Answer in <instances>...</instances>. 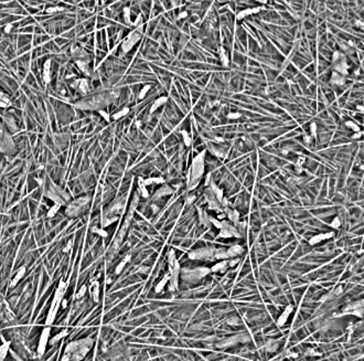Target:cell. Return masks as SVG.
<instances>
[{"mask_svg":"<svg viewBox=\"0 0 364 361\" xmlns=\"http://www.w3.org/2000/svg\"><path fill=\"white\" fill-rule=\"evenodd\" d=\"M93 345L92 338H84L70 342L65 348L61 361H81L83 359Z\"/></svg>","mask_w":364,"mask_h":361,"instance_id":"obj_1","label":"cell"},{"mask_svg":"<svg viewBox=\"0 0 364 361\" xmlns=\"http://www.w3.org/2000/svg\"><path fill=\"white\" fill-rule=\"evenodd\" d=\"M206 150H203L201 153H199L197 157L193 159L192 165L189 168L188 171V190L191 191L194 188H197L200 180L203 177L204 172V155Z\"/></svg>","mask_w":364,"mask_h":361,"instance_id":"obj_2","label":"cell"},{"mask_svg":"<svg viewBox=\"0 0 364 361\" xmlns=\"http://www.w3.org/2000/svg\"><path fill=\"white\" fill-rule=\"evenodd\" d=\"M90 201H91V198L90 197H81L78 199H75V200L69 202L65 209L66 215L72 216V218L80 215L86 209V207L90 203Z\"/></svg>","mask_w":364,"mask_h":361,"instance_id":"obj_3","label":"cell"},{"mask_svg":"<svg viewBox=\"0 0 364 361\" xmlns=\"http://www.w3.org/2000/svg\"><path fill=\"white\" fill-rule=\"evenodd\" d=\"M47 198H50L54 204H58V205H64V204H67L70 202V196L66 193L65 191H63L60 187L55 186L52 183L50 188L47 190L45 192Z\"/></svg>","mask_w":364,"mask_h":361,"instance_id":"obj_4","label":"cell"},{"mask_svg":"<svg viewBox=\"0 0 364 361\" xmlns=\"http://www.w3.org/2000/svg\"><path fill=\"white\" fill-rule=\"evenodd\" d=\"M210 273H211V270L208 267H199V268L186 271V273L182 274V278L186 281H199Z\"/></svg>","mask_w":364,"mask_h":361,"instance_id":"obj_5","label":"cell"},{"mask_svg":"<svg viewBox=\"0 0 364 361\" xmlns=\"http://www.w3.org/2000/svg\"><path fill=\"white\" fill-rule=\"evenodd\" d=\"M141 29H142V26H139L138 29L135 30L134 32H131L130 34H129V36L125 39L124 42L121 43V49H123V52H125V53L129 52L131 50V47H134V45L138 42V40L140 39V37H141V32H140V31H141Z\"/></svg>","mask_w":364,"mask_h":361,"instance_id":"obj_6","label":"cell"},{"mask_svg":"<svg viewBox=\"0 0 364 361\" xmlns=\"http://www.w3.org/2000/svg\"><path fill=\"white\" fill-rule=\"evenodd\" d=\"M214 248H203L189 253V259H214Z\"/></svg>","mask_w":364,"mask_h":361,"instance_id":"obj_7","label":"cell"},{"mask_svg":"<svg viewBox=\"0 0 364 361\" xmlns=\"http://www.w3.org/2000/svg\"><path fill=\"white\" fill-rule=\"evenodd\" d=\"M12 146H13V144L11 142V138L2 128V126L0 125V150L7 153L9 151V149L12 148Z\"/></svg>","mask_w":364,"mask_h":361,"instance_id":"obj_8","label":"cell"},{"mask_svg":"<svg viewBox=\"0 0 364 361\" xmlns=\"http://www.w3.org/2000/svg\"><path fill=\"white\" fill-rule=\"evenodd\" d=\"M50 331H51V328H50V327H45V328L43 329L42 334H41L40 341H39V346H38V354H39L40 357H41V356H43L44 351H45L47 343L49 342Z\"/></svg>","mask_w":364,"mask_h":361,"instance_id":"obj_9","label":"cell"},{"mask_svg":"<svg viewBox=\"0 0 364 361\" xmlns=\"http://www.w3.org/2000/svg\"><path fill=\"white\" fill-rule=\"evenodd\" d=\"M223 212L225 213V215H227L229 221L234 223V225L240 222V213L236 210H233V209H229V207H226V208L223 209Z\"/></svg>","mask_w":364,"mask_h":361,"instance_id":"obj_10","label":"cell"},{"mask_svg":"<svg viewBox=\"0 0 364 361\" xmlns=\"http://www.w3.org/2000/svg\"><path fill=\"white\" fill-rule=\"evenodd\" d=\"M292 309H294V306H292V305H289V306L286 307V309H285L284 311H283V314H281L280 316H279L278 320H277V326H279V327L284 326L285 322L287 321L288 317H289V315L291 314Z\"/></svg>","mask_w":364,"mask_h":361,"instance_id":"obj_11","label":"cell"},{"mask_svg":"<svg viewBox=\"0 0 364 361\" xmlns=\"http://www.w3.org/2000/svg\"><path fill=\"white\" fill-rule=\"evenodd\" d=\"M333 235H334V233H333V232H329V233L318 234V235H316V236H313V237H311V239H310V241H309V244H311V245H314V244H317V243H319V242H321V241L327 240V239H330V237H332V236H333Z\"/></svg>","mask_w":364,"mask_h":361,"instance_id":"obj_12","label":"cell"},{"mask_svg":"<svg viewBox=\"0 0 364 361\" xmlns=\"http://www.w3.org/2000/svg\"><path fill=\"white\" fill-rule=\"evenodd\" d=\"M263 8L262 7H256V8H247V9H245V10L240 11L238 12L236 16V19L237 20H242V19H244L245 17H247L248 15H252V13H256V12H259V11L262 10Z\"/></svg>","mask_w":364,"mask_h":361,"instance_id":"obj_13","label":"cell"},{"mask_svg":"<svg viewBox=\"0 0 364 361\" xmlns=\"http://www.w3.org/2000/svg\"><path fill=\"white\" fill-rule=\"evenodd\" d=\"M90 291H91L92 297L94 299V302H98L99 300V283L98 281H94L90 286Z\"/></svg>","mask_w":364,"mask_h":361,"instance_id":"obj_14","label":"cell"},{"mask_svg":"<svg viewBox=\"0 0 364 361\" xmlns=\"http://www.w3.org/2000/svg\"><path fill=\"white\" fill-rule=\"evenodd\" d=\"M226 252H227L229 259H233V257H236L237 255H240L243 252V248L240 245H234V246H231L229 248H227Z\"/></svg>","mask_w":364,"mask_h":361,"instance_id":"obj_15","label":"cell"},{"mask_svg":"<svg viewBox=\"0 0 364 361\" xmlns=\"http://www.w3.org/2000/svg\"><path fill=\"white\" fill-rule=\"evenodd\" d=\"M50 66H51V61H50V60H47L43 65V81L45 84L50 83V81H51V76H50Z\"/></svg>","mask_w":364,"mask_h":361,"instance_id":"obj_16","label":"cell"},{"mask_svg":"<svg viewBox=\"0 0 364 361\" xmlns=\"http://www.w3.org/2000/svg\"><path fill=\"white\" fill-rule=\"evenodd\" d=\"M227 267H229L227 259H224V261H221L218 264H215L214 266L211 268V272H213V273H215V272H222V273H224Z\"/></svg>","mask_w":364,"mask_h":361,"instance_id":"obj_17","label":"cell"},{"mask_svg":"<svg viewBox=\"0 0 364 361\" xmlns=\"http://www.w3.org/2000/svg\"><path fill=\"white\" fill-rule=\"evenodd\" d=\"M346 77L342 76L341 74L337 73V72H332V76H331V83L335 84V85H343L346 83Z\"/></svg>","mask_w":364,"mask_h":361,"instance_id":"obj_18","label":"cell"},{"mask_svg":"<svg viewBox=\"0 0 364 361\" xmlns=\"http://www.w3.org/2000/svg\"><path fill=\"white\" fill-rule=\"evenodd\" d=\"M167 101H168L167 96H161V97H159L158 99H156V101L153 102L152 106H151V108H150V113H153L155 110H157L161 105L166 104V103H167Z\"/></svg>","mask_w":364,"mask_h":361,"instance_id":"obj_19","label":"cell"},{"mask_svg":"<svg viewBox=\"0 0 364 361\" xmlns=\"http://www.w3.org/2000/svg\"><path fill=\"white\" fill-rule=\"evenodd\" d=\"M26 272H27L26 266H22V267H20V268H19V271H18V273H17V275H16L15 278L12 279V282H11V286H12V287L18 284L19 281H20V279H21V278L23 277L24 275H26Z\"/></svg>","mask_w":364,"mask_h":361,"instance_id":"obj_20","label":"cell"},{"mask_svg":"<svg viewBox=\"0 0 364 361\" xmlns=\"http://www.w3.org/2000/svg\"><path fill=\"white\" fill-rule=\"evenodd\" d=\"M10 341H4L1 346H0V361H4L6 356L8 354L9 347H10Z\"/></svg>","mask_w":364,"mask_h":361,"instance_id":"obj_21","label":"cell"},{"mask_svg":"<svg viewBox=\"0 0 364 361\" xmlns=\"http://www.w3.org/2000/svg\"><path fill=\"white\" fill-rule=\"evenodd\" d=\"M77 87L82 92V94H86L88 91V82L87 79H78V85Z\"/></svg>","mask_w":364,"mask_h":361,"instance_id":"obj_22","label":"cell"},{"mask_svg":"<svg viewBox=\"0 0 364 361\" xmlns=\"http://www.w3.org/2000/svg\"><path fill=\"white\" fill-rule=\"evenodd\" d=\"M169 279H170V275H169V274H166V275L164 276V278H162V279H161V281L159 282V283H158V285H157L156 288H155L156 293H160L161 291L164 289V286H166V284H167L168 282H169Z\"/></svg>","mask_w":364,"mask_h":361,"instance_id":"obj_23","label":"cell"},{"mask_svg":"<svg viewBox=\"0 0 364 361\" xmlns=\"http://www.w3.org/2000/svg\"><path fill=\"white\" fill-rule=\"evenodd\" d=\"M170 193H172L171 188L168 186H164L157 191L156 194H155V198H160V197H162V196H167V194H170Z\"/></svg>","mask_w":364,"mask_h":361,"instance_id":"obj_24","label":"cell"},{"mask_svg":"<svg viewBox=\"0 0 364 361\" xmlns=\"http://www.w3.org/2000/svg\"><path fill=\"white\" fill-rule=\"evenodd\" d=\"M144 179L142 178H138V189H139V192L141 194V197L144 198H148L149 197V193H148V190L146 188V186L144 185V181H142Z\"/></svg>","mask_w":364,"mask_h":361,"instance_id":"obj_25","label":"cell"},{"mask_svg":"<svg viewBox=\"0 0 364 361\" xmlns=\"http://www.w3.org/2000/svg\"><path fill=\"white\" fill-rule=\"evenodd\" d=\"M144 181V185L146 187L147 186H150V185H153V183H157V185H159V183H164V178H148V179H144L142 180Z\"/></svg>","mask_w":364,"mask_h":361,"instance_id":"obj_26","label":"cell"},{"mask_svg":"<svg viewBox=\"0 0 364 361\" xmlns=\"http://www.w3.org/2000/svg\"><path fill=\"white\" fill-rule=\"evenodd\" d=\"M129 261H130V255H126V256H125V259H123V261H121V262H120L119 264H118V266L116 267V270H115V273H116L117 275H118V274H119L120 272L123 271V268L125 267V265H126V264H127V263L129 262Z\"/></svg>","mask_w":364,"mask_h":361,"instance_id":"obj_27","label":"cell"},{"mask_svg":"<svg viewBox=\"0 0 364 361\" xmlns=\"http://www.w3.org/2000/svg\"><path fill=\"white\" fill-rule=\"evenodd\" d=\"M66 334H67V330H63V331H61V332H58V335H55L54 337H53V338H52V339H50L49 340V342H50V345H55V343L58 342V340H61L63 338V337H64V336H66Z\"/></svg>","mask_w":364,"mask_h":361,"instance_id":"obj_28","label":"cell"},{"mask_svg":"<svg viewBox=\"0 0 364 361\" xmlns=\"http://www.w3.org/2000/svg\"><path fill=\"white\" fill-rule=\"evenodd\" d=\"M76 65L80 67V70L83 72L84 74H90L88 72V64H87V61H76Z\"/></svg>","mask_w":364,"mask_h":361,"instance_id":"obj_29","label":"cell"},{"mask_svg":"<svg viewBox=\"0 0 364 361\" xmlns=\"http://www.w3.org/2000/svg\"><path fill=\"white\" fill-rule=\"evenodd\" d=\"M128 113H129V108H128V107H125V108H123L121 110H119V112L115 113L114 115H112V118H113V119H119L121 117L126 116Z\"/></svg>","mask_w":364,"mask_h":361,"instance_id":"obj_30","label":"cell"},{"mask_svg":"<svg viewBox=\"0 0 364 361\" xmlns=\"http://www.w3.org/2000/svg\"><path fill=\"white\" fill-rule=\"evenodd\" d=\"M220 58H221V61H222V63L225 66L229 65V56H227V53H226L225 49H223V47L220 49Z\"/></svg>","mask_w":364,"mask_h":361,"instance_id":"obj_31","label":"cell"},{"mask_svg":"<svg viewBox=\"0 0 364 361\" xmlns=\"http://www.w3.org/2000/svg\"><path fill=\"white\" fill-rule=\"evenodd\" d=\"M265 348H266V350H267V351H269V352H273V351H275V350L277 349V348H278V345H277L276 341H274V340H269L268 342L266 343Z\"/></svg>","mask_w":364,"mask_h":361,"instance_id":"obj_32","label":"cell"},{"mask_svg":"<svg viewBox=\"0 0 364 361\" xmlns=\"http://www.w3.org/2000/svg\"><path fill=\"white\" fill-rule=\"evenodd\" d=\"M60 208H61V205H58V204H53L52 208L49 210V212H47V216H49V218H53V216L56 214V212L58 211V209Z\"/></svg>","mask_w":364,"mask_h":361,"instance_id":"obj_33","label":"cell"},{"mask_svg":"<svg viewBox=\"0 0 364 361\" xmlns=\"http://www.w3.org/2000/svg\"><path fill=\"white\" fill-rule=\"evenodd\" d=\"M9 104H10V102H9L8 97L4 94V93L0 92V106H1V107H4V106H9Z\"/></svg>","mask_w":364,"mask_h":361,"instance_id":"obj_34","label":"cell"},{"mask_svg":"<svg viewBox=\"0 0 364 361\" xmlns=\"http://www.w3.org/2000/svg\"><path fill=\"white\" fill-rule=\"evenodd\" d=\"M124 19L127 24H130V9L129 8H125L124 9Z\"/></svg>","mask_w":364,"mask_h":361,"instance_id":"obj_35","label":"cell"},{"mask_svg":"<svg viewBox=\"0 0 364 361\" xmlns=\"http://www.w3.org/2000/svg\"><path fill=\"white\" fill-rule=\"evenodd\" d=\"M86 291H87V286H86V285H83V286H82V288H81L80 291H78V293H77L76 295H75V298H76V299L82 298V297H83V296L85 295Z\"/></svg>","mask_w":364,"mask_h":361,"instance_id":"obj_36","label":"cell"},{"mask_svg":"<svg viewBox=\"0 0 364 361\" xmlns=\"http://www.w3.org/2000/svg\"><path fill=\"white\" fill-rule=\"evenodd\" d=\"M181 135L183 136V139H184V144H186V146H190V144H191V139L189 137V134L186 133V130H181Z\"/></svg>","mask_w":364,"mask_h":361,"instance_id":"obj_37","label":"cell"},{"mask_svg":"<svg viewBox=\"0 0 364 361\" xmlns=\"http://www.w3.org/2000/svg\"><path fill=\"white\" fill-rule=\"evenodd\" d=\"M310 134H311V138H317V124L312 123L310 125Z\"/></svg>","mask_w":364,"mask_h":361,"instance_id":"obj_38","label":"cell"},{"mask_svg":"<svg viewBox=\"0 0 364 361\" xmlns=\"http://www.w3.org/2000/svg\"><path fill=\"white\" fill-rule=\"evenodd\" d=\"M150 90V86L149 85H146L145 87L142 88L141 91H140V93H139V99H144V97H145V95L147 94V92L149 91Z\"/></svg>","mask_w":364,"mask_h":361,"instance_id":"obj_39","label":"cell"},{"mask_svg":"<svg viewBox=\"0 0 364 361\" xmlns=\"http://www.w3.org/2000/svg\"><path fill=\"white\" fill-rule=\"evenodd\" d=\"M242 116V114L240 113H229V114H227V118H229V119H237V118H240V117Z\"/></svg>","mask_w":364,"mask_h":361,"instance_id":"obj_40","label":"cell"},{"mask_svg":"<svg viewBox=\"0 0 364 361\" xmlns=\"http://www.w3.org/2000/svg\"><path fill=\"white\" fill-rule=\"evenodd\" d=\"M340 224H341V222H340V219H339V218H335V219L333 220L331 223H330V226H331V228H334V229H339Z\"/></svg>","mask_w":364,"mask_h":361,"instance_id":"obj_41","label":"cell"},{"mask_svg":"<svg viewBox=\"0 0 364 361\" xmlns=\"http://www.w3.org/2000/svg\"><path fill=\"white\" fill-rule=\"evenodd\" d=\"M93 232H95V233H97V234H99V235H102L103 237H106L107 236V232H106V231H104L103 230V229H97V228H96V229H93Z\"/></svg>","mask_w":364,"mask_h":361,"instance_id":"obj_42","label":"cell"},{"mask_svg":"<svg viewBox=\"0 0 364 361\" xmlns=\"http://www.w3.org/2000/svg\"><path fill=\"white\" fill-rule=\"evenodd\" d=\"M98 113H99V115H101V116L103 117V118H105L106 122H109V120H110V116H109V114L106 113L105 110H98Z\"/></svg>","mask_w":364,"mask_h":361,"instance_id":"obj_43","label":"cell"},{"mask_svg":"<svg viewBox=\"0 0 364 361\" xmlns=\"http://www.w3.org/2000/svg\"><path fill=\"white\" fill-rule=\"evenodd\" d=\"M63 9L60 7H51V8H47V12L49 13H53V12H58V11H62Z\"/></svg>","mask_w":364,"mask_h":361,"instance_id":"obj_44","label":"cell"},{"mask_svg":"<svg viewBox=\"0 0 364 361\" xmlns=\"http://www.w3.org/2000/svg\"><path fill=\"white\" fill-rule=\"evenodd\" d=\"M346 126H348V127H350V128H353L354 129V131H360V128L357 127V125L354 124V123H352V122H346Z\"/></svg>","mask_w":364,"mask_h":361,"instance_id":"obj_45","label":"cell"},{"mask_svg":"<svg viewBox=\"0 0 364 361\" xmlns=\"http://www.w3.org/2000/svg\"><path fill=\"white\" fill-rule=\"evenodd\" d=\"M238 262H240V259H229V261H227V264H229V267H233V266H235Z\"/></svg>","mask_w":364,"mask_h":361,"instance_id":"obj_46","label":"cell"},{"mask_svg":"<svg viewBox=\"0 0 364 361\" xmlns=\"http://www.w3.org/2000/svg\"><path fill=\"white\" fill-rule=\"evenodd\" d=\"M305 161H306L305 157H299L298 159H297V161H296V166H297V167H301Z\"/></svg>","mask_w":364,"mask_h":361,"instance_id":"obj_47","label":"cell"},{"mask_svg":"<svg viewBox=\"0 0 364 361\" xmlns=\"http://www.w3.org/2000/svg\"><path fill=\"white\" fill-rule=\"evenodd\" d=\"M227 322H229V325H238L240 324V319H237V318H231Z\"/></svg>","mask_w":364,"mask_h":361,"instance_id":"obj_48","label":"cell"},{"mask_svg":"<svg viewBox=\"0 0 364 361\" xmlns=\"http://www.w3.org/2000/svg\"><path fill=\"white\" fill-rule=\"evenodd\" d=\"M362 135H363V133H362V130H360V131H357V133H355V134L352 136V138L359 139V138H361V137H362Z\"/></svg>","mask_w":364,"mask_h":361,"instance_id":"obj_49","label":"cell"},{"mask_svg":"<svg viewBox=\"0 0 364 361\" xmlns=\"http://www.w3.org/2000/svg\"><path fill=\"white\" fill-rule=\"evenodd\" d=\"M186 16H188V12H186V11H183V12H180V13H179V19H183V18H186Z\"/></svg>","mask_w":364,"mask_h":361,"instance_id":"obj_50","label":"cell"},{"mask_svg":"<svg viewBox=\"0 0 364 361\" xmlns=\"http://www.w3.org/2000/svg\"><path fill=\"white\" fill-rule=\"evenodd\" d=\"M11 29H12V24H7V26H6V28H4V32L9 33L11 31Z\"/></svg>","mask_w":364,"mask_h":361,"instance_id":"obj_51","label":"cell"},{"mask_svg":"<svg viewBox=\"0 0 364 361\" xmlns=\"http://www.w3.org/2000/svg\"><path fill=\"white\" fill-rule=\"evenodd\" d=\"M72 244H73V242L72 241H71V242H69V244H67V246H66L65 248H64V250H63V252H67L70 250V248H72Z\"/></svg>","mask_w":364,"mask_h":361,"instance_id":"obj_52","label":"cell"},{"mask_svg":"<svg viewBox=\"0 0 364 361\" xmlns=\"http://www.w3.org/2000/svg\"><path fill=\"white\" fill-rule=\"evenodd\" d=\"M311 139H312V138H311L310 136H307V135L303 136V140H305L306 142H308V144H309V142H311Z\"/></svg>","mask_w":364,"mask_h":361,"instance_id":"obj_53","label":"cell"},{"mask_svg":"<svg viewBox=\"0 0 364 361\" xmlns=\"http://www.w3.org/2000/svg\"><path fill=\"white\" fill-rule=\"evenodd\" d=\"M61 305H62L63 308H66V306H67V300L63 298V299H62V302H61Z\"/></svg>","mask_w":364,"mask_h":361,"instance_id":"obj_54","label":"cell"},{"mask_svg":"<svg viewBox=\"0 0 364 361\" xmlns=\"http://www.w3.org/2000/svg\"><path fill=\"white\" fill-rule=\"evenodd\" d=\"M344 361H348V360H346V359H344Z\"/></svg>","mask_w":364,"mask_h":361,"instance_id":"obj_55","label":"cell"}]
</instances>
